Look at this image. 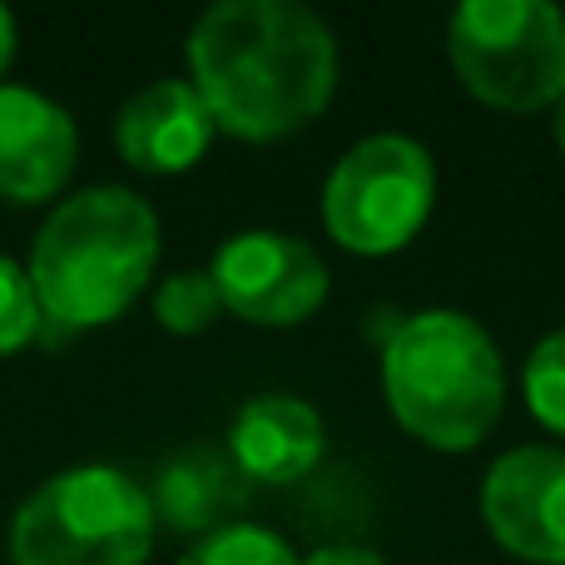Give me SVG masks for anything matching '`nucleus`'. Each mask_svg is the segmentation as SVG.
<instances>
[{
	"mask_svg": "<svg viewBox=\"0 0 565 565\" xmlns=\"http://www.w3.org/2000/svg\"><path fill=\"white\" fill-rule=\"evenodd\" d=\"M189 75L214 129L274 145L332 105L338 35L298 0H218L189 30Z\"/></svg>",
	"mask_w": 565,
	"mask_h": 565,
	"instance_id": "f257e3e1",
	"label": "nucleus"
},
{
	"mask_svg": "<svg viewBox=\"0 0 565 565\" xmlns=\"http://www.w3.org/2000/svg\"><path fill=\"white\" fill-rule=\"evenodd\" d=\"M159 264V218L135 189L95 184L45 218L30 248V288L60 328H105L145 292Z\"/></svg>",
	"mask_w": 565,
	"mask_h": 565,
	"instance_id": "f03ea898",
	"label": "nucleus"
},
{
	"mask_svg": "<svg viewBox=\"0 0 565 565\" xmlns=\"http://www.w3.org/2000/svg\"><path fill=\"white\" fill-rule=\"evenodd\" d=\"M382 392L402 431L431 451H471L497 427L507 367L471 312H407L382 342Z\"/></svg>",
	"mask_w": 565,
	"mask_h": 565,
	"instance_id": "7ed1b4c3",
	"label": "nucleus"
},
{
	"mask_svg": "<svg viewBox=\"0 0 565 565\" xmlns=\"http://www.w3.org/2000/svg\"><path fill=\"white\" fill-rule=\"evenodd\" d=\"M154 546L149 491L119 467H70L20 501L15 565H145Z\"/></svg>",
	"mask_w": 565,
	"mask_h": 565,
	"instance_id": "20e7f679",
	"label": "nucleus"
},
{
	"mask_svg": "<svg viewBox=\"0 0 565 565\" xmlns=\"http://www.w3.org/2000/svg\"><path fill=\"white\" fill-rule=\"evenodd\" d=\"M447 55L481 105L536 115L565 95V10L551 0H467L447 25Z\"/></svg>",
	"mask_w": 565,
	"mask_h": 565,
	"instance_id": "39448f33",
	"label": "nucleus"
},
{
	"mask_svg": "<svg viewBox=\"0 0 565 565\" xmlns=\"http://www.w3.org/2000/svg\"><path fill=\"white\" fill-rule=\"evenodd\" d=\"M437 199V164L412 135H367L322 184V228L358 258H387L422 234Z\"/></svg>",
	"mask_w": 565,
	"mask_h": 565,
	"instance_id": "423d86ee",
	"label": "nucleus"
},
{
	"mask_svg": "<svg viewBox=\"0 0 565 565\" xmlns=\"http://www.w3.org/2000/svg\"><path fill=\"white\" fill-rule=\"evenodd\" d=\"M214 288L224 312L254 328H298L328 302V264L298 234L248 228L214 254Z\"/></svg>",
	"mask_w": 565,
	"mask_h": 565,
	"instance_id": "0eeeda50",
	"label": "nucleus"
},
{
	"mask_svg": "<svg viewBox=\"0 0 565 565\" xmlns=\"http://www.w3.org/2000/svg\"><path fill=\"white\" fill-rule=\"evenodd\" d=\"M481 521L507 556L565 565V451L516 447L481 481Z\"/></svg>",
	"mask_w": 565,
	"mask_h": 565,
	"instance_id": "6e6552de",
	"label": "nucleus"
},
{
	"mask_svg": "<svg viewBox=\"0 0 565 565\" xmlns=\"http://www.w3.org/2000/svg\"><path fill=\"white\" fill-rule=\"evenodd\" d=\"M75 159V119L55 99L20 85H0V199L45 204L70 184Z\"/></svg>",
	"mask_w": 565,
	"mask_h": 565,
	"instance_id": "1a4fd4ad",
	"label": "nucleus"
},
{
	"mask_svg": "<svg viewBox=\"0 0 565 565\" xmlns=\"http://www.w3.org/2000/svg\"><path fill=\"white\" fill-rule=\"evenodd\" d=\"M115 145L139 174H184L214 145V115L189 79H159L125 99L115 119Z\"/></svg>",
	"mask_w": 565,
	"mask_h": 565,
	"instance_id": "9d476101",
	"label": "nucleus"
},
{
	"mask_svg": "<svg viewBox=\"0 0 565 565\" xmlns=\"http://www.w3.org/2000/svg\"><path fill=\"white\" fill-rule=\"evenodd\" d=\"M228 457L238 461V471L248 481L292 487L322 461V417L302 397H288V392L254 397L234 417Z\"/></svg>",
	"mask_w": 565,
	"mask_h": 565,
	"instance_id": "9b49d317",
	"label": "nucleus"
},
{
	"mask_svg": "<svg viewBox=\"0 0 565 565\" xmlns=\"http://www.w3.org/2000/svg\"><path fill=\"white\" fill-rule=\"evenodd\" d=\"M248 487L254 481L238 471V461L228 451L214 447H194L184 457H174L159 471L149 507H154V526L164 521L179 536H214V531L234 526V516L244 511Z\"/></svg>",
	"mask_w": 565,
	"mask_h": 565,
	"instance_id": "f8f14e48",
	"label": "nucleus"
},
{
	"mask_svg": "<svg viewBox=\"0 0 565 565\" xmlns=\"http://www.w3.org/2000/svg\"><path fill=\"white\" fill-rule=\"evenodd\" d=\"M224 312V298L214 288V274L209 268H184V274H169L154 292V318L159 328L179 332V338H194V332H209Z\"/></svg>",
	"mask_w": 565,
	"mask_h": 565,
	"instance_id": "ddd939ff",
	"label": "nucleus"
},
{
	"mask_svg": "<svg viewBox=\"0 0 565 565\" xmlns=\"http://www.w3.org/2000/svg\"><path fill=\"white\" fill-rule=\"evenodd\" d=\"M179 565H302V561L292 556V546L278 536V531L234 521V526L204 536Z\"/></svg>",
	"mask_w": 565,
	"mask_h": 565,
	"instance_id": "4468645a",
	"label": "nucleus"
},
{
	"mask_svg": "<svg viewBox=\"0 0 565 565\" xmlns=\"http://www.w3.org/2000/svg\"><path fill=\"white\" fill-rule=\"evenodd\" d=\"M526 407L546 431L565 437V328L541 338L526 358Z\"/></svg>",
	"mask_w": 565,
	"mask_h": 565,
	"instance_id": "2eb2a0df",
	"label": "nucleus"
},
{
	"mask_svg": "<svg viewBox=\"0 0 565 565\" xmlns=\"http://www.w3.org/2000/svg\"><path fill=\"white\" fill-rule=\"evenodd\" d=\"M40 322H45V312H40V302H35L30 274L0 254V358L25 348L40 332Z\"/></svg>",
	"mask_w": 565,
	"mask_h": 565,
	"instance_id": "dca6fc26",
	"label": "nucleus"
},
{
	"mask_svg": "<svg viewBox=\"0 0 565 565\" xmlns=\"http://www.w3.org/2000/svg\"><path fill=\"white\" fill-rule=\"evenodd\" d=\"M302 565H387V561L367 546H322V551H312Z\"/></svg>",
	"mask_w": 565,
	"mask_h": 565,
	"instance_id": "f3484780",
	"label": "nucleus"
},
{
	"mask_svg": "<svg viewBox=\"0 0 565 565\" xmlns=\"http://www.w3.org/2000/svg\"><path fill=\"white\" fill-rule=\"evenodd\" d=\"M10 60H15V15L0 6V79H6Z\"/></svg>",
	"mask_w": 565,
	"mask_h": 565,
	"instance_id": "a211bd4d",
	"label": "nucleus"
},
{
	"mask_svg": "<svg viewBox=\"0 0 565 565\" xmlns=\"http://www.w3.org/2000/svg\"><path fill=\"white\" fill-rule=\"evenodd\" d=\"M556 145H561V154H565V95H561V105H556Z\"/></svg>",
	"mask_w": 565,
	"mask_h": 565,
	"instance_id": "6ab92c4d",
	"label": "nucleus"
}]
</instances>
